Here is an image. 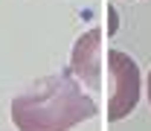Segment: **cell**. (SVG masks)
I'll return each mask as SVG.
<instances>
[{
  "label": "cell",
  "instance_id": "cell-1",
  "mask_svg": "<svg viewBox=\"0 0 151 131\" xmlns=\"http://www.w3.org/2000/svg\"><path fill=\"white\" fill-rule=\"evenodd\" d=\"M12 122L18 131H70L78 122L96 117V99L81 90L70 70L44 76L20 90L12 105Z\"/></svg>",
  "mask_w": 151,
  "mask_h": 131
},
{
  "label": "cell",
  "instance_id": "cell-2",
  "mask_svg": "<svg viewBox=\"0 0 151 131\" xmlns=\"http://www.w3.org/2000/svg\"><path fill=\"white\" fill-rule=\"evenodd\" d=\"M105 67H108V76H111L108 117L116 122V119H125L137 108V99H139V67H137V61L131 56H125L119 50H108L105 53Z\"/></svg>",
  "mask_w": 151,
  "mask_h": 131
},
{
  "label": "cell",
  "instance_id": "cell-3",
  "mask_svg": "<svg viewBox=\"0 0 151 131\" xmlns=\"http://www.w3.org/2000/svg\"><path fill=\"white\" fill-rule=\"evenodd\" d=\"M148 102H151V76H148Z\"/></svg>",
  "mask_w": 151,
  "mask_h": 131
}]
</instances>
